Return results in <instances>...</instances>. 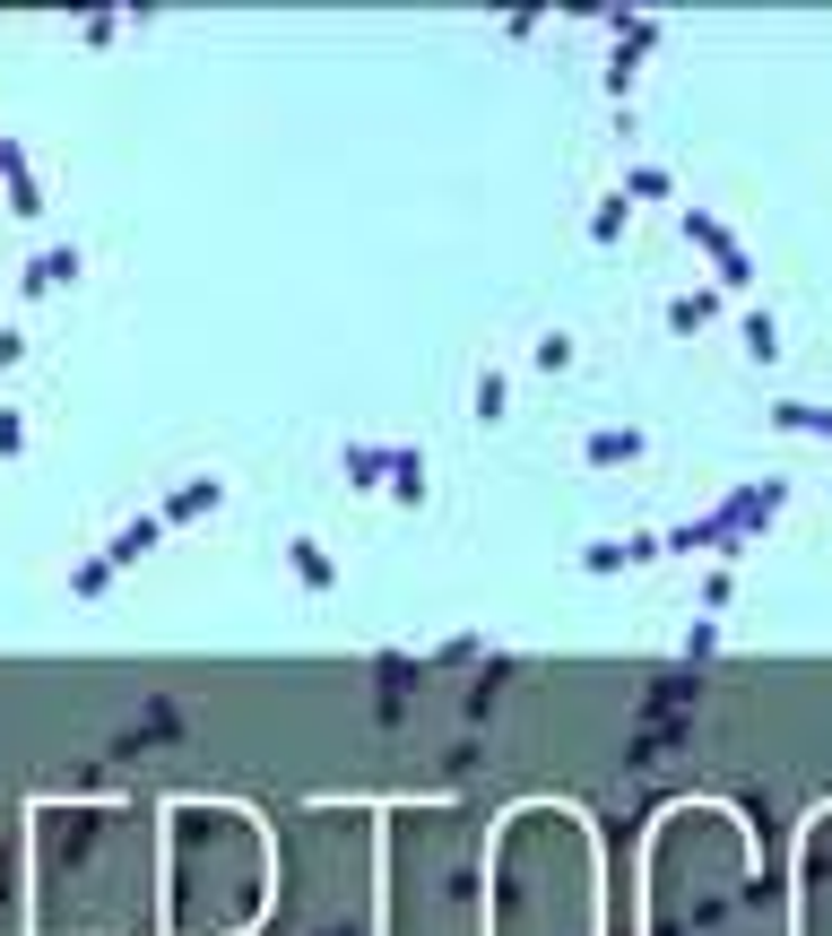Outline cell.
I'll use <instances>...</instances> for the list:
<instances>
[{"label":"cell","mask_w":832,"mask_h":936,"mask_svg":"<svg viewBox=\"0 0 832 936\" xmlns=\"http://www.w3.org/2000/svg\"><path fill=\"white\" fill-rule=\"evenodd\" d=\"M348 477L373 485V477H382V443H348Z\"/></svg>","instance_id":"9c48e42d"},{"label":"cell","mask_w":832,"mask_h":936,"mask_svg":"<svg viewBox=\"0 0 832 936\" xmlns=\"http://www.w3.org/2000/svg\"><path fill=\"white\" fill-rule=\"evenodd\" d=\"M286 564L304 573V589H339V573H330V555H321V547H304V538L286 547Z\"/></svg>","instance_id":"5b68a950"},{"label":"cell","mask_w":832,"mask_h":936,"mask_svg":"<svg viewBox=\"0 0 832 936\" xmlns=\"http://www.w3.org/2000/svg\"><path fill=\"white\" fill-rule=\"evenodd\" d=\"M390 485H399V503H425V460H417V452H390Z\"/></svg>","instance_id":"8992f818"},{"label":"cell","mask_w":832,"mask_h":936,"mask_svg":"<svg viewBox=\"0 0 832 936\" xmlns=\"http://www.w3.org/2000/svg\"><path fill=\"white\" fill-rule=\"evenodd\" d=\"M156 538H165V520H130V529L114 538V555H105V564H139V555H148Z\"/></svg>","instance_id":"277c9868"},{"label":"cell","mask_w":832,"mask_h":936,"mask_svg":"<svg viewBox=\"0 0 832 936\" xmlns=\"http://www.w3.org/2000/svg\"><path fill=\"white\" fill-rule=\"evenodd\" d=\"M624 460H642V434H633V425H624V434H616V425L590 434V468H624Z\"/></svg>","instance_id":"7a4b0ae2"},{"label":"cell","mask_w":832,"mask_h":936,"mask_svg":"<svg viewBox=\"0 0 832 936\" xmlns=\"http://www.w3.org/2000/svg\"><path fill=\"white\" fill-rule=\"evenodd\" d=\"M590 234H598V243H616V234H624V200H598V218H590Z\"/></svg>","instance_id":"8fae6325"},{"label":"cell","mask_w":832,"mask_h":936,"mask_svg":"<svg viewBox=\"0 0 832 936\" xmlns=\"http://www.w3.org/2000/svg\"><path fill=\"white\" fill-rule=\"evenodd\" d=\"M685 234H694V243L719 260V278H728V286H746V251L728 243V226H719V218H685Z\"/></svg>","instance_id":"6da1fadb"},{"label":"cell","mask_w":832,"mask_h":936,"mask_svg":"<svg viewBox=\"0 0 832 936\" xmlns=\"http://www.w3.org/2000/svg\"><path fill=\"white\" fill-rule=\"evenodd\" d=\"M9 364H17V330H0V373H9Z\"/></svg>","instance_id":"5bb4252c"},{"label":"cell","mask_w":832,"mask_h":936,"mask_svg":"<svg viewBox=\"0 0 832 936\" xmlns=\"http://www.w3.org/2000/svg\"><path fill=\"white\" fill-rule=\"evenodd\" d=\"M538 364H547V373H564V364H573V339H564V330H555V339H538Z\"/></svg>","instance_id":"7c38bea8"},{"label":"cell","mask_w":832,"mask_h":936,"mask_svg":"<svg viewBox=\"0 0 832 936\" xmlns=\"http://www.w3.org/2000/svg\"><path fill=\"white\" fill-rule=\"evenodd\" d=\"M712 313H719V295H677V304H668V330H703Z\"/></svg>","instance_id":"52a82bcc"},{"label":"cell","mask_w":832,"mask_h":936,"mask_svg":"<svg viewBox=\"0 0 832 936\" xmlns=\"http://www.w3.org/2000/svg\"><path fill=\"white\" fill-rule=\"evenodd\" d=\"M218 503H226V485H218V477H191V485L165 503V520H191V512H218Z\"/></svg>","instance_id":"3957f363"},{"label":"cell","mask_w":832,"mask_h":936,"mask_svg":"<svg viewBox=\"0 0 832 936\" xmlns=\"http://www.w3.org/2000/svg\"><path fill=\"white\" fill-rule=\"evenodd\" d=\"M17 443H26V425H17V408H0V460H9Z\"/></svg>","instance_id":"4fadbf2b"},{"label":"cell","mask_w":832,"mask_h":936,"mask_svg":"<svg viewBox=\"0 0 832 936\" xmlns=\"http://www.w3.org/2000/svg\"><path fill=\"white\" fill-rule=\"evenodd\" d=\"M70 589H79V598H105V589H114V564H105V555H96V564H79Z\"/></svg>","instance_id":"ba28073f"},{"label":"cell","mask_w":832,"mask_h":936,"mask_svg":"<svg viewBox=\"0 0 832 936\" xmlns=\"http://www.w3.org/2000/svg\"><path fill=\"white\" fill-rule=\"evenodd\" d=\"M746 348H754V355H781V330H772L763 313H746Z\"/></svg>","instance_id":"30bf717a"}]
</instances>
